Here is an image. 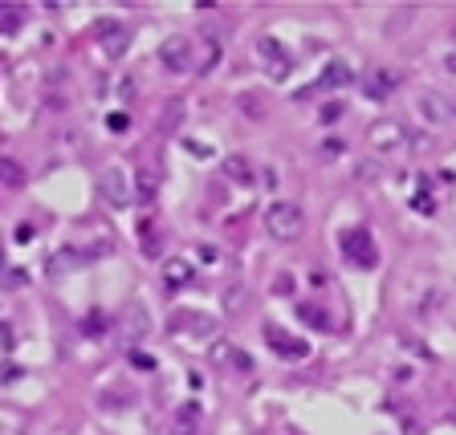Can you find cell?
<instances>
[{
  "label": "cell",
  "mask_w": 456,
  "mask_h": 435,
  "mask_svg": "<svg viewBox=\"0 0 456 435\" xmlns=\"http://www.w3.org/2000/svg\"><path fill=\"white\" fill-rule=\"evenodd\" d=\"M265 232L281 244L297 240V236L306 232V211L297 208V204H290V199H277V204H269V211H265Z\"/></svg>",
  "instance_id": "obj_1"
},
{
  "label": "cell",
  "mask_w": 456,
  "mask_h": 435,
  "mask_svg": "<svg viewBox=\"0 0 456 435\" xmlns=\"http://www.w3.org/2000/svg\"><path fill=\"white\" fill-rule=\"evenodd\" d=\"M338 248H342V257H346V265H355V269H363V273H371L375 265H379V248H375V236H371V228H342V236H338Z\"/></svg>",
  "instance_id": "obj_2"
},
{
  "label": "cell",
  "mask_w": 456,
  "mask_h": 435,
  "mask_svg": "<svg viewBox=\"0 0 456 435\" xmlns=\"http://www.w3.org/2000/svg\"><path fill=\"white\" fill-rule=\"evenodd\" d=\"M265 346H269L281 362H302V358H309V342L290 334L285 325H273V322L265 325Z\"/></svg>",
  "instance_id": "obj_3"
},
{
  "label": "cell",
  "mask_w": 456,
  "mask_h": 435,
  "mask_svg": "<svg viewBox=\"0 0 456 435\" xmlns=\"http://www.w3.org/2000/svg\"><path fill=\"white\" fill-rule=\"evenodd\" d=\"M94 37H98V49H102L110 62H118V57L130 49V29L122 25V21H114V16L94 21Z\"/></svg>",
  "instance_id": "obj_4"
},
{
  "label": "cell",
  "mask_w": 456,
  "mask_h": 435,
  "mask_svg": "<svg viewBox=\"0 0 456 435\" xmlns=\"http://www.w3.org/2000/svg\"><path fill=\"white\" fill-rule=\"evenodd\" d=\"M98 195L110 204V208H127L130 199H135V183L122 167H106L102 175H98Z\"/></svg>",
  "instance_id": "obj_5"
},
{
  "label": "cell",
  "mask_w": 456,
  "mask_h": 435,
  "mask_svg": "<svg viewBox=\"0 0 456 435\" xmlns=\"http://www.w3.org/2000/svg\"><path fill=\"white\" fill-rule=\"evenodd\" d=\"M220 57H224V45H220V37L212 29H204L200 37L192 41V69L200 74V78H208L212 69L220 65Z\"/></svg>",
  "instance_id": "obj_6"
},
{
  "label": "cell",
  "mask_w": 456,
  "mask_h": 435,
  "mask_svg": "<svg viewBox=\"0 0 456 435\" xmlns=\"http://www.w3.org/2000/svg\"><path fill=\"white\" fill-rule=\"evenodd\" d=\"M358 86H363V94L371 98V102H387L395 94V86H399V74H391L387 65H367Z\"/></svg>",
  "instance_id": "obj_7"
},
{
  "label": "cell",
  "mask_w": 456,
  "mask_h": 435,
  "mask_svg": "<svg viewBox=\"0 0 456 435\" xmlns=\"http://www.w3.org/2000/svg\"><path fill=\"white\" fill-rule=\"evenodd\" d=\"M257 57L265 62V69H269V78H273V81H285V78H290L293 57H290V49L281 45L277 37H261V41H257Z\"/></svg>",
  "instance_id": "obj_8"
},
{
  "label": "cell",
  "mask_w": 456,
  "mask_h": 435,
  "mask_svg": "<svg viewBox=\"0 0 456 435\" xmlns=\"http://www.w3.org/2000/svg\"><path fill=\"white\" fill-rule=\"evenodd\" d=\"M367 139H371L375 151H383V155H391V151H404L411 139H407V130L395 122V118H379L371 130H367Z\"/></svg>",
  "instance_id": "obj_9"
},
{
  "label": "cell",
  "mask_w": 456,
  "mask_h": 435,
  "mask_svg": "<svg viewBox=\"0 0 456 435\" xmlns=\"http://www.w3.org/2000/svg\"><path fill=\"white\" fill-rule=\"evenodd\" d=\"M159 65L167 74H188L192 69V41L188 37H167L159 45Z\"/></svg>",
  "instance_id": "obj_10"
},
{
  "label": "cell",
  "mask_w": 456,
  "mask_h": 435,
  "mask_svg": "<svg viewBox=\"0 0 456 435\" xmlns=\"http://www.w3.org/2000/svg\"><path fill=\"white\" fill-rule=\"evenodd\" d=\"M416 110H420V118L428 122V127H444V122L452 118V102H448L444 94H436V90H428V94H420Z\"/></svg>",
  "instance_id": "obj_11"
},
{
  "label": "cell",
  "mask_w": 456,
  "mask_h": 435,
  "mask_svg": "<svg viewBox=\"0 0 456 435\" xmlns=\"http://www.w3.org/2000/svg\"><path fill=\"white\" fill-rule=\"evenodd\" d=\"M350 81H355V69L334 57V62L322 65V74H318V90H342V86H350Z\"/></svg>",
  "instance_id": "obj_12"
},
{
  "label": "cell",
  "mask_w": 456,
  "mask_h": 435,
  "mask_svg": "<svg viewBox=\"0 0 456 435\" xmlns=\"http://www.w3.org/2000/svg\"><path fill=\"white\" fill-rule=\"evenodd\" d=\"M212 358H216L220 366H232V371H241V374H253V358H249V350H241V346L220 342V346L212 350Z\"/></svg>",
  "instance_id": "obj_13"
},
{
  "label": "cell",
  "mask_w": 456,
  "mask_h": 435,
  "mask_svg": "<svg viewBox=\"0 0 456 435\" xmlns=\"http://www.w3.org/2000/svg\"><path fill=\"white\" fill-rule=\"evenodd\" d=\"M188 281H192V260H183V257L163 260V285H171V289H183Z\"/></svg>",
  "instance_id": "obj_14"
},
{
  "label": "cell",
  "mask_w": 456,
  "mask_h": 435,
  "mask_svg": "<svg viewBox=\"0 0 456 435\" xmlns=\"http://www.w3.org/2000/svg\"><path fill=\"white\" fill-rule=\"evenodd\" d=\"M130 183H135V199H143V204H151V199L159 195V175H155L151 167H139V171L130 175Z\"/></svg>",
  "instance_id": "obj_15"
},
{
  "label": "cell",
  "mask_w": 456,
  "mask_h": 435,
  "mask_svg": "<svg viewBox=\"0 0 456 435\" xmlns=\"http://www.w3.org/2000/svg\"><path fill=\"white\" fill-rule=\"evenodd\" d=\"M176 322H183V334H192V338H212L216 334V318H208V313H179Z\"/></svg>",
  "instance_id": "obj_16"
},
{
  "label": "cell",
  "mask_w": 456,
  "mask_h": 435,
  "mask_svg": "<svg viewBox=\"0 0 456 435\" xmlns=\"http://www.w3.org/2000/svg\"><path fill=\"white\" fill-rule=\"evenodd\" d=\"M224 175L232 179V183H241V187H249V183L257 179V171H253V163L244 159V155H228V159H224Z\"/></svg>",
  "instance_id": "obj_17"
},
{
  "label": "cell",
  "mask_w": 456,
  "mask_h": 435,
  "mask_svg": "<svg viewBox=\"0 0 456 435\" xmlns=\"http://www.w3.org/2000/svg\"><path fill=\"white\" fill-rule=\"evenodd\" d=\"M25 21H29V8H21V4H0V37L21 33Z\"/></svg>",
  "instance_id": "obj_18"
},
{
  "label": "cell",
  "mask_w": 456,
  "mask_h": 435,
  "mask_svg": "<svg viewBox=\"0 0 456 435\" xmlns=\"http://www.w3.org/2000/svg\"><path fill=\"white\" fill-rule=\"evenodd\" d=\"M25 179H29V175H25V167H21V163L8 159V155H0V187H13V192H16V187H25Z\"/></svg>",
  "instance_id": "obj_19"
},
{
  "label": "cell",
  "mask_w": 456,
  "mask_h": 435,
  "mask_svg": "<svg viewBox=\"0 0 456 435\" xmlns=\"http://www.w3.org/2000/svg\"><path fill=\"white\" fill-rule=\"evenodd\" d=\"M297 318L309 325V330H330V313L314 301H297Z\"/></svg>",
  "instance_id": "obj_20"
},
{
  "label": "cell",
  "mask_w": 456,
  "mask_h": 435,
  "mask_svg": "<svg viewBox=\"0 0 456 435\" xmlns=\"http://www.w3.org/2000/svg\"><path fill=\"white\" fill-rule=\"evenodd\" d=\"M183 122V98H167V106L159 110V130H176Z\"/></svg>",
  "instance_id": "obj_21"
},
{
  "label": "cell",
  "mask_w": 456,
  "mask_h": 435,
  "mask_svg": "<svg viewBox=\"0 0 456 435\" xmlns=\"http://www.w3.org/2000/svg\"><path fill=\"white\" fill-rule=\"evenodd\" d=\"M106 330H110V325H106V313H86V318H81V334H86V338H106Z\"/></svg>",
  "instance_id": "obj_22"
},
{
  "label": "cell",
  "mask_w": 456,
  "mask_h": 435,
  "mask_svg": "<svg viewBox=\"0 0 456 435\" xmlns=\"http://www.w3.org/2000/svg\"><path fill=\"white\" fill-rule=\"evenodd\" d=\"M220 301H224V313H241V309L249 306V293H244L241 285H232V289H224Z\"/></svg>",
  "instance_id": "obj_23"
},
{
  "label": "cell",
  "mask_w": 456,
  "mask_h": 435,
  "mask_svg": "<svg viewBox=\"0 0 456 435\" xmlns=\"http://www.w3.org/2000/svg\"><path fill=\"white\" fill-rule=\"evenodd\" d=\"M127 334H130V338H143V334H147V318H143V306H135V325L127 322Z\"/></svg>",
  "instance_id": "obj_24"
},
{
  "label": "cell",
  "mask_w": 456,
  "mask_h": 435,
  "mask_svg": "<svg viewBox=\"0 0 456 435\" xmlns=\"http://www.w3.org/2000/svg\"><path fill=\"white\" fill-rule=\"evenodd\" d=\"M241 106H244L249 118H261V114H265V106H257V94H241Z\"/></svg>",
  "instance_id": "obj_25"
},
{
  "label": "cell",
  "mask_w": 456,
  "mask_h": 435,
  "mask_svg": "<svg viewBox=\"0 0 456 435\" xmlns=\"http://www.w3.org/2000/svg\"><path fill=\"white\" fill-rule=\"evenodd\" d=\"M139 236H143V248L155 257V253H159V244H155V224H143V232H139Z\"/></svg>",
  "instance_id": "obj_26"
},
{
  "label": "cell",
  "mask_w": 456,
  "mask_h": 435,
  "mask_svg": "<svg viewBox=\"0 0 456 435\" xmlns=\"http://www.w3.org/2000/svg\"><path fill=\"white\" fill-rule=\"evenodd\" d=\"M106 127H110L114 134H127V127H130V118H127V114H110V118H106Z\"/></svg>",
  "instance_id": "obj_27"
},
{
  "label": "cell",
  "mask_w": 456,
  "mask_h": 435,
  "mask_svg": "<svg viewBox=\"0 0 456 435\" xmlns=\"http://www.w3.org/2000/svg\"><path fill=\"white\" fill-rule=\"evenodd\" d=\"M135 395H114V387H110V395H102V407H127Z\"/></svg>",
  "instance_id": "obj_28"
},
{
  "label": "cell",
  "mask_w": 456,
  "mask_h": 435,
  "mask_svg": "<svg viewBox=\"0 0 456 435\" xmlns=\"http://www.w3.org/2000/svg\"><path fill=\"white\" fill-rule=\"evenodd\" d=\"M130 362L139 366V371H151L155 362H151V354H143V350H130Z\"/></svg>",
  "instance_id": "obj_29"
},
{
  "label": "cell",
  "mask_w": 456,
  "mask_h": 435,
  "mask_svg": "<svg viewBox=\"0 0 456 435\" xmlns=\"http://www.w3.org/2000/svg\"><path fill=\"white\" fill-rule=\"evenodd\" d=\"M33 236H37V228L33 224H16V244H29Z\"/></svg>",
  "instance_id": "obj_30"
},
{
  "label": "cell",
  "mask_w": 456,
  "mask_h": 435,
  "mask_svg": "<svg viewBox=\"0 0 456 435\" xmlns=\"http://www.w3.org/2000/svg\"><path fill=\"white\" fill-rule=\"evenodd\" d=\"M411 208L423 211V216H432V211H436V204H432V199H411Z\"/></svg>",
  "instance_id": "obj_31"
},
{
  "label": "cell",
  "mask_w": 456,
  "mask_h": 435,
  "mask_svg": "<svg viewBox=\"0 0 456 435\" xmlns=\"http://www.w3.org/2000/svg\"><path fill=\"white\" fill-rule=\"evenodd\" d=\"M118 90H122V98H135V90H139V81H135V78H127L122 86H118Z\"/></svg>",
  "instance_id": "obj_32"
},
{
  "label": "cell",
  "mask_w": 456,
  "mask_h": 435,
  "mask_svg": "<svg viewBox=\"0 0 456 435\" xmlns=\"http://www.w3.org/2000/svg\"><path fill=\"white\" fill-rule=\"evenodd\" d=\"M444 69H448V74H456V49L448 53V57H444Z\"/></svg>",
  "instance_id": "obj_33"
},
{
  "label": "cell",
  "mask_w": 456,
  "mask_h": 435,
  "mask_svg": "<svg viewBox=\"0 0 456 435\" xmlns=\"http://www.w3.org/2000/svg\"><path fill=\"white\" fill-rule=\"evenodd\" d=\"M448 419H452V423H456V407H452V411H448Z\"/></svg>",
  "instance_id": "obj_34"
},
{
  "label": "cell",
  "mask_w": 456,
  "mask_h": 435,
  "mask_svg": "<svg viewBox=\"0 0 456 435\" xmlns=\"http://www.w3.org/2000/svg\"><path fill=\"white\" fill-rule=\"evenodd\" d=\"M0 265H4V257H0Z\"/></svg>",
  "instance_id": "obj_35"
}]
</instances>
